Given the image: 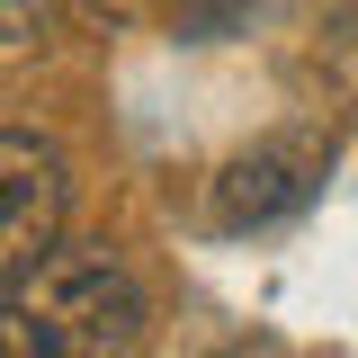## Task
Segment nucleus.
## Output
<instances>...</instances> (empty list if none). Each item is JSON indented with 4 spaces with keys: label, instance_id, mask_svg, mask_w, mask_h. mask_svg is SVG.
Returning <instances> with one entry per match:
<instances>
[{
    "label": "nucleus",
    "instance_id": "f257e3e1",
    "mask_svg": "<svg viewBox=\"0 0 358 358\" xmlns=\"http://www.w3.org/2000/svg\"><path fill=\"white\" fill-rule=\"evenodd\" d=\"M143 322V278L108 242H54L0 278V358H134Z\"/></svg>",
    "mask_w": 358,
    "mask_h": 358
},
{
    "label": "nucleus",
    "instance_id": "f03ea898",
    "mask_svg": "<svg viewBox=\"0 0 358 358\" xmlns=\"http://www.w3.org/2000/svg\"><path fill=\"white\" fill-rule=\"evenodd\" d=\"M63 206H72V162L54 134L0 126V278L63 242Z\"/></svg>",
    "mask_w": 358,
    "mask_h": 358
},
{
    "label": "nucleus",
    "instance_id": "7ed1b4c3",
    "mask_svg": "<svg viewBox=\"0 0 358 358\" xmlns=\"http://www.w3.org/2000/svg\"><path fill=\"white\" fill-rule=\"evenodd\" d=\"M322 188V143L313 134H268L251 152H233L215 171V233H268V224L305 215Z\"/></svg>",
    "mask_w": 358,
    "mask_h": 358
},
{
    "label": "nucleus",
    "instance_id": "20e7f679",
    "mask_svg": "<svg viewBox=\"0 0 358 358\" xmlns=\"http://www.w3.org/2000/svg\"><path fill=\"white\" fill-rule=\"evenodd\" d=\"M63 0H0V45H36Z\"/></svg>",
    "mask_w": 358,
    "mask_h": 358
},
{
    "label": "nucleus",
    "instance_id": "39448f33",
    "mask_svg": "<svg viewBox=\"0 0 358 358\" xmlns=\"http://www.w3.org/2000/svg\"><path fill=\"white\" fill-rule=\"evenodd\" d=\"M90 9H108V18H134V9H152V0H90Z\"/></svg>",
    "mask_w": 358,
    "mask_h": 358
}]
</instances>
